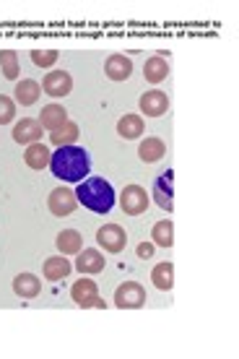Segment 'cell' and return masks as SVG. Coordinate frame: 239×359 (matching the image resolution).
Returning a JSON list of instances; mask_svg holds the SVG:
<instances>
[{"label":"cell","instance_id":"1","mask_svg":"<svg viewBox=\"0 0 239 359\" xmlns=\"http://www.w3.org/2000/svg\"><path fill=\"white\" fill-rule=\"evenodd\" d=\"M50 170L62 182H81L91 170L89 154L81 146H60L50 159Z\"/></svg>","mask_w":239,"mask_h":359},{"label":"cell","instance_id":"6","mask_svg":"<svg viewBox=\"0 0 239 359\" xmlns=\"http://www.w3.org/2000/svg\"><path fill=\"white\" fill-rule=\"evenodd\" d=\"M153 201H156V206L164 208V211H172L175 208V172L167 170L161 172L159 180H156V185H153Z\"/></svg>","mask_w":239,"mask_h":359},{"label":"cell","instance_id":"12","mask_svg":"<svg viewBox=\"0 0 239 359\" xmlns=\"http://www.w3.org/2000/svg\"><path fill=\"white\" fill-rule=\"evenodd\" d=\"M104 73L112 81H128L133 73V60L128 55H109L104 63Z\"/></svg>","mask_w":239,"mask_h":359},{"label":"cell","instance_id":"15","mask_svg":"<svg viewBox=\"0 0 239 359\" xmlns=\"http://www.w3.org/2000/svg\"><path fill=\"white\" fill-rule=\"evenodd\" d=\"M68 123V112H65V107L62 104H57V102H53V104H47V107H42V115H39V126L45 128V130H57L60 126H65Z\"/></svg>","mask_w":239,"mask_h":359},{"label":"cell","instance_id":"8","mask_svg":"<svg viewBox=\"0 0 239 359\" xmlns=\"http://www.w3.org/2000/svg\"><path fill=\"white\" fill-rule=\"evenodd\" d=\"M42 89H45V94H50V97L60 99V97H68L73 89V79L68 71H50L45 76V81H42Z\"/></svg>","mask_w":239,"mask_h":359},{"label":"cell","instance_id":"5","mask_svg":"<svg viewBox=\"0 0 239 359\" xmlns=\"http://www.w3.org/2000/svg\"><path fill=\"white\" fill-rule=\"evenodd\" d=\"M47 206H50V211H53V216H71L73 211H76V206H78V198H76V190L71 188H55L53 193H50V198H47Z\"/></svg>","mask_w":239,"mask_h":359},{"label":"cell","instance_id":"2","mask_svg":"<svg viewBox=\"0 0 239 359\" xmlns=\"http://www.w3.org/2000/svg\"><path fill=\"white\" fill-rule=\"evenodd\" d=\"M76 198L94 214H109L115 206V188L104 177L81 180L78 188H76Z\"/></svg>","mask_w":239,"mask_h":359},{"label":"cell","instance_id":"14","mask_svg":"<svg viewBox=\"0 0 239 359\" xmlns=\"http://www.w3.org/2000/svg\"><path fill=\"white\" fill-rule=\"evenodd\" d=\"M164 55L167 53L153 55V57H149L146 65H143V79H146L149 83H161L169 76V63Z\"/></svg>","mask_w":239,"mask_h":359},{"label":"cell","instance_id":"21","mask_svg":"<svg viewBox=\"0 0 239 359\" xmlns=\"http://www.w3.org/2000/svg\"><path fill=\"white\" fill-rule=\"evenodd\" d=\"M57 250H60V255H78L81 250H83V237H81L76 229H62L60 234H57Z\"/></svg>","mask_w":239,"mask_h":359},{"label":"cell","instance_id":"20","mask_svg":"<svg viewBox=\"0 0 239 359\" xmlns=\"http://www.w3.org/2000/svg\"><path fill=\"white\" fill-rule=\"evenodd\" d=\"M73 271V263L68 261V255H53L45 261V278L47 281H62Z\"/></svg>","mask_w":239,"mask_h":359},{"label":"cell","instance_id":"19","mask_svg":"<svg viewBox=\"0 0 239 359\" xmlns=\"http://www.w3.org/2000/svg\"><path fill=\"white\" fill-rule=\"evenodd\" d=\"M164 154H167V144L156 138V135H151V138H143V144L138 146V156H141L146 164H153L164 159Z\"/></svg>","mask_w":239,"mask_h":359},{"label":"cell","instance_id":"28","mask_svg":"<svg viewBox=\"0 0 239 359\" xmlns=\"http://www.w3.org/2000/svg\"><path fill=\"white\" fill-rule=\"evenodd\" d=\"M13 117H16V104H13V99L6 97V94H0V126L13 123Z\"/></svg>","mask_w":239,"mask_h":359},{"label":"cell","instance_id":"3","mask_svg":"<svg viewBox=\"0 0 239 359\" xmlns=\"http://www.w3.org/2000/svg\"><path fill=\"white\" fill-rule=\"evenodd\" d=\"M115 305L120 310H138L146 305V289L138 281H125L115 292Z\"/></svg>","mask_w":239,"mask_h":359},{"label":"cell","instance_id":"18","mask_svg":"<svg viewBox=\"0 0 239 359\" xmlns=\"http://www.w3.org/2000/svg\"><path fill=\"white\" fill-rule=\"evenodd\" d=\"M13 97L21 107H32L36 99L42 97V86L34 81V79H24V81L16 83V91H13Z\"/></svg>","mask_w":239,"mask_h":359},{"label":"cell","instance_id":"29","mask_svg":"<svg viewBox=\"0 0 239 359\" xmlns=\"http://www.w3.org/2000/svg\"><path fill=\"white\" fill-rule=\"evenodd\" d=\"M153 250H156V245L153 243H141L138 245V258H151Z\"/></svg>","mask_w":239,"mask_h":359},{"label":"cell","instance_id":"10","mask_svg":"<svg viewBox=\"0 0 239 359\" xmlns=\"http://www.w3.org/2000/svg\"><path fill=\"white\" fill-rule=\"evenodd\" d=\"M71 297H73V302H76V305L94 307V302H97V297H99L97 281H94V278H89V276L78 278V281L71 287Z\"/></svg>","mask_w":239,"mask_h":359},{"label":"cell","instance_id":"23","mask_svg":"<svg viewBox=\"0 0 239 359\" xmlns=\"http://www.w3.org/2000/svg\"><path fill=\"white\" fill-rule=\"evenodd\" d=\"M143 117L141 115H125L120 117V123H117V133L120 138L125 141H133V138H141L143 135Z\"/></svg>","mask_w":239,"mask_h":359},{"label":"cell","instance_id":"27","mask_svg":"<svg viewBox=\"0 0 239 359\" xmlns=\"http://www.w3.org/2000/svg\"><path fill=\"white\" fill-rule=\"evenodd\" d=\"M57 57H60L57 50H34L32 53V63L39 65V68H50V65L57 63Z\"/></svg>","mask_w":239,"mask_h":359},{"label":"cell","instance_id":"17","mask_svg":"<svg viewBox=\"0 0 239 359\" xmlns=\"http://www.w3.org/2000/svg\"><path fill=\"white\" fill-rule=\"evenodd\" d=\"M13 292H16L21 299H34L39 292H42V281L34 276V273H18L13 278Z\"/></svg>","mask_w":239,"mask_h":359},{"label":"cell","instance_id":"25","mask_svg":"<svg viewBox=\"0 0 239 359\" xmlns=\"http://www.w3.org/2000/svg\"><path fill=\"white\" fill-rule=\"evenodd\" d=\"M76 138H78V126L71 123V120L50 133V141H53V146H57V149H60V146H73L76 144Z\"/></svg>","mask_w":239,"mask_h":359},{"label":"cell","instance_id":"16","mask_svg":"<svg viewBox=\"0 0 239 359\" xmlns=\"http://www.w3.org/2000/svg\"><path fill=\"white\" fill-rule=\"evenodd\" d=\"M50 159H53V151L42 141L27 146V151H24V162L29 170H45V167H50Z\"/></svg>","mask_w":239,"mask_h":359},{"label":"cell","instance_id":"9","mask_svg":"<svg viewBox=\"0 0 239 359\" xmlns=\"http://www.w3.org/2000/svg\"><path fill=\"white\" fill-rule=\"evenodd\" d=\"M104 255L99 250H94V248H86V250H81L78 255H76V271H78L81 276H94V273H102L104 271Z\"/></svg>","mask_w":239,"mask_h":359},{"label":"cell","instance_id":"22","mask_svg":"<svg viewBox=\"0 0 239 359\" xmlns=\"http://www.w3.org/2000/svg\"><path fill=\"white\" fill-rule=\"evenodd\" d=\"M151 284L156 289H161V292H169V289L175 287V263H159L156 269L151 271Z\"/></svg>","mask_w":239,"mask_h":359},{"label":"cell","instance_id":"7","mask_svg":"<svg viewBox=\"0 0 239 359\" xmlns=\"http://www.w3.org/2000/svg\"><path fill=\"white\" fill-rule=\"evenodd\" d=\"M97 243L104 248V252H123L128 234H125V229L120 224H104L97 232Z\"/></svg>","mask_w":239,"mask_h":359},{"label":"cell","instance_id":"26","mask_svg":"<svg viewBox=\"0 0 239 359\" xmlns=\"http://www.w3.org/2000/svg\"><path fill=\"white\" fill-rule=\"evenodd\" d=\"M0 71L8 81L18 79V55L13 50H0Z\"/></svg>","mask_w":239,"mask_h":359},{"label":"cell","instance_id":"4","mask_svg":"<svg viewBox=\"0 0 239 359\" xmlns=\"http://www.w3.org/2000/svg\"><path fill=\"white\" fill-rule=\"evenodd\" d=\"M151 198L141 185H125L123 196H120V206L128 216H141L149 208Z\"/></svg>","mask_w":239,"mask_h":359},{"label":"cell","instance_id":"11","mask_svg":"<svg viewBox=\"0 0 239 359\" xmlns=\"http://www.w3.org/2000/svg\"><path fill=\"white\" fill-rule=\"evenodd\" d=\"M42 130H45V128L39 126V120H34V117H27V120H21V123H16V126H13V141H16V144H24V146L39 144Z\"/></svg>","mask_w":239,"mask_h":359},{"label":"cell","instance_id":"24","mask_svg":"<svg viewBox=\"0 0 239 359\" xmlns=\"http://www.w3.org/2000/svg\"><path fill=\"white\" fill-rule=\"evenodd\" d=\"M151 243L159 245V248H172L175 245V224L172 222H156L151 229Z\"/></svg>","mask_w":239,"mask_h":359},{"label":"cell","instance_id":"13","mask_svg":"<svg viewBox=\"0 0 239 359\" xmlns=\"http://www.w3.org/2000/svg\"><path fill=\"white\" fill-rule=\"evenodd\" d=\"M167 109H169V97L164 91L153 89V91H146L141 97V112L146 117H161Z\"/></svg>","mask_w":239,"mask_h":359}]
</instances>
